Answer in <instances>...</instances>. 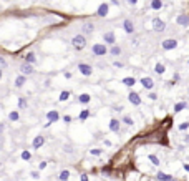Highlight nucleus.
<instances>
[{"instance_id":"1","label":"nucleus","mask_w":189,"mask_h":181,"mask_svg":"<svg viewBox=\"0 0 189 181\" xmlns=\"http://www.w3.org/2000/svg\"><path fill=\"white\" fill-rule=\"evenodd\" d=\"M71 47L75 50H85L86 48V37L83 33H76L73 38H71Z\"/></svg>"},{"instance_id":"2","label":"nucleus","mask_w":189,"mask_h":181,"mask_svg":"<svg viewBox=\"0 0 189 181\" xmlns=\"http://www.w3.org/2000/svg\"><path fill=\"white\" fill-rule=\"evenodd\" d=\"M106 53H110V48L106 47V43H93V45H91V55L105 57Z\"/></svg>"},{"instance_id":"3","label":"nucleus","mask_w":189,"mask_h":181,"mask_svg":"<svg viewBox=\"0 0 189 181\" xmlns=\"http://www.w3.org/2000/svg\"><path fill=\"white\" fill-rule=\"evenodd\" d=\"M151 27H153L154 32L163 33L164 30H166V22H164L163 18H159V17H154L153 20H151Z\"/></svg>"},{"instance_id":"4","label":"nucleus","mask_w":189,"mask_h":181,"mask_svg":"<svg viewBox=\"0 0 189 181\" xmlns=\"http://www.w3.org/2000/svg\"><path fill=\"white\" fill-rule=\"evenodd\" d=\"M141 173L136 170V168H129L128 171L124 173V181H141Z\"/></svg>"},{"instance_id":"5","label":"nucleus","mask_w":189,"mask_h":181,"mask_svg":"<svg viewBox=\"0 0 189 181\" xmlns=\"http://www.w3.org/2000/svg\"><path fill=\"white\" fill-rule=\"evenodd\" d=\"M178 40L176 38H166V40H163L161 42V48L164 52H171V50H176L178 48Z\"/></svg>"},{"instance_id":"6","label":"nucleus","mask_w":189,"mask_h":181,"mask_svg":"<svg viewBox=\"0 0 189 181\" xmlns=\"http://www.w3.org/2000/svg\"><path fill=\"white\" fill-rule=\"evenodd\" d=\"M121 27H123L124 33H128V35H134V32H136V27H134V22L131 18H124L123 23H121Z\"/></svg>"},{"instance_id":"7","label":"nucleus","mask_w":189,"mask_h":181,"mask_svg":"<svg viewBox=\"0 0 189 181\" xmlns=\"http://www.w3.org/2000/svg\"><path fill=\"white\" fill-rule=\"evenodd\" d=\"M108 13H110V3L108 2H103V3H100V5H98L95 15L100 17V18H106V17H108Z\"/></svg>"},{"instance_id":"8","label":"nucleus","mask_w":189,"mask_h":181,"mask_svg":"<svg viewBox=\"0 0 189 181\" xmlns=\"http://www.w3.org/2000/svg\"><path fill=\"white\" fill-rule=\"evenodd\" d=\"M78 71L83 77H90V75H93V66L90 63H85V61H80L78 63Z\"/></svg>"},{"instance_id":"9","label":"nucleus","mask_w":189,"mask_h":181,"mask_svg":"<svg viewBox=\"0 0 189 181\" xmlns=\"http://www.w3.org/2000/svg\"><path fill=\"white\" fill-rule=\"evenodd\" d=\"M128 102L134 105V106H139V105L143 103V98L139 97V93L138 92H134V90H131V92L128 93Z\"/></svg>"},{"instance_id":"10","label":"nucleus","mask_w":189,"mask_h":181,"mask_svg":"<svg viewBox=\"0 0 189 181\" xmlns=\"http://www.w3.org/2000/svg\"><path fill=\"white\" fill-rule=\"evenodd\" d=\"M103 42L106 45H116V33H115V30H108V32H105L103 33Z\"/></svg>"},{"instance_id":"11","label":"nucleus","mask_w":189,"mask_h":181,"mask_svg":"<svg viewBox=\"0 0 189 181\" xmlns=\"http://www.w3.org/2000/svg\"><path fill=\"white\" fill-rule=\"evenodd\" d=\"M176 23L182 28H187L189 27V15L187 13H179V15L176 17Z\"/></svg>"},{"instance_id":"12","label":"nucleus","mask_w":189,"mask_h":181,"mask_svg":"<svg viewBox=\"0 0 189 181\" xmlns=\"http://www.w3.org/2000/svg\"><path fill=\"white\" fill-rule=\"evenodd\" d=\"M139 85H141L144 90H153L154 88V80L151 77H143V78H139Z\"/></svg>"},{"instance_id":"13","label":"nucleus","mask_w":189,"mask_h":181,"mask_svg":"<svg viewBox=\"0 0 189 181\" xmlns=\"http://www.w3.org/2000/svg\"><path fill=\"white\" fill-rule=\"evenodd\" d=\"M81 32H83V35H85V37H86V35H91V33L95 32V23L91 22V20L85 22L83 25H81Z\"/></svg>"},{"instance_id":"14","label":"nucleus","mask_w":189,"mask_h":181,"mask_svg":"<svg viewBox=\"0 0 189 181\" xmlns=\"http://www.w3.org/2000/svg\"><path fill=\"white\" fill-rule=\"evenodd\" d=\"M43 145H45V136H42V135H37L32 140V148L33 150H40Z\"/></svg>"},{"instance_id":"15","label":"nucleus","mask_w":189,"mask_h":181,"mask_svg":"<svg viewBox=\"0 0 189 181\" xmlns=\"http://www.w3.org/2000/svg\"><path fill=\"white\" fill-rule=\"evenodd\" d=\"M33 71H35V68H33V65H30V63H23L20 65V73L22 75H25V77H28V75H32Z\"/></svg>"},{"instance_id":"16","label":"nucleus","mask_w":189,"mask_h":181,"mask_svg":"<svg viewBox=\"0 0 189 181\" xmlns=\"http://www.w3.org/2000/svg\"><path fill=\"white\" fill-rule=\"evenodd\" d=\"M163 7H164V2L163 0H151L149 2V8L154 12H159V10H163Z\"/></svg>"},{"instance_id":"17","label":"nucleus","mask_w":189,"mask_h":181,"mask_svg":"<svg viewBox=\"0 0 189 181\" xmlns=\"http://www.w3.org/2000/svg\"><path fill=\"white\" fill-rule=\"evenodd\" d=\"M47 120L52 121V123H56L58 120H60V111L58 110H50L47 113Z\"/></svg>"},{"instance_id":"18","label":"nucleus","mask_w":189,"mask_h":181,"mask_svg":"<svg viewBox=\"0 0 189 181\" xmlns=\"http://www.w3.org/2000/svg\"><path fill=\"white\" fill-rule=\"evenodd\" d=\"M23 61H25V63H30V65H35L37 63V55L33 53V52H27V53L23 55Z\"/></svg>"},{"instance_id":"19","label":"nucleus","mask_w":189,"mask_h":181,"mask_svg":"<svg viewBox=\"0 0 189 181\" xmlns=\"http://www.w3.org/2000/svg\"><path fill=\"white\" fill-rule=\"evenodd\" d=\"M189 108V105H187V102H178L176 105H174V108H173V111L174 113H181V111H184V110H187Z\"/></svg>"},{"instance_id":"20","label":"nucleus","mask_w":189,"mask_h":181,"mask_svg":"<svg viewBox=\"0 0 189 181\" xmlns=\"http://www.w3.org/2000/svg\"><path fill=\"white\" fill-rule=\"evenodd\" d=\"M121 83H123L124 87H128V88H133L134 85L138 83V80L134 78V77H124L123 80H121Z\"/></svg>"},{"instance_id":"21","label":"nucleus","mask_w":189,"mask_h":181,"mask_svg":"<svg viewBox=\"0 0 189 181\" xmlns=\"http://www.w3.org/2000/svg\"><path fill=\"white\" fill-rule=\"evenodd\" d=\"M156 179H158V181H176V178H173V174L163 173V171H158Z\"/></svg>"},{"instance_id":"22","label":"nucleus","mask_w":189,"mask_h":181,"mask_svg":"<svg viewBox=\"0 0 189 181\" xmlns=\"http://www.w3.org/2000/svg\"><path fill=\"white\" fill-rule=\"evenodd\" d=\"M119 120H116V118H111L110 120V131H113V133H119Z\"/></svg>"},{"instance_id":"23","label":"nucleus","mask_w":189,"mask_h":181,"mask_svg":"<svg viewBox=\"0 0 189 181\" xmlns=\"http://www.w3.org/2000/svg\"><path fill=\"white\" fill-rule=\"evenodd\" d=\"M154 73L156 75H164L166 73V65H164L163 61H158V63L154 65Z\"/></svg>"},{"instance_id":"24","label":"nucleus","mask_w":189,"mask_h":181,"mask_svg":"<svg viewBox=\"0 0 189 181\" xmlns=\"http://www.w3.org/2000/svg\"><path fill=\"white\" fill-rule=\"evenodd\" d=\"M78 102H80L81 105H88V103L91 102V95H90V93H80V95H78Z\"/></svg>"},{"instance_id":"25","label":"nucleus","mask_w":189,"mask_h":181,"mask_svg":"<svg viewBox=\"0 0 189 181\" xmlns=\"http://www.w3.org/2000/svg\"><path fill=\"white\" fill-rule=\"evenodd\" d=\"M121 53H123V48H121L119 45H113V47H110V55H111V57H119Z\"/></svg>"},{"instance_id":"26","label":"nucleus","mask_w":189,"mask_h":181,"mask_svg":"<svg viewBox=\"0 0 189 181\" xmlns=\"http://www.w3.org/2000/svg\"><path fill=\"white\" fill-rule=\"evenodd\" d=\"M91 115V110H88V108H85V110H81L80 111V115H78V121H86L90 118Z\"/></svg>"},{"instance_id":"27","label":"nucleus","mask_w":189,"mask_h":181,"mask_svg":"<svg viewBox=\"0 0 189 181\" xmlns=\"http://www.w3.org/2000/svg\"><path fill=\"white\" fill-rule=\"evenodd\" d=\"M25 83H27V77L20 73V75H18V77L15 78V87H17V88H22Z\"/></svg>"},{"instance_id":"28","label":"nucleus","mask_w":189,"mask_h":181,"mask_svg":"<svg viewBox=\"0 0 189 181\" xmlns=\"http://www.w3.org/2000/svg\"><path fill=\"white\" fill-rule=\"evenodd\" d=\"M70 97H71V92H68V90H63V92L60 93V97H58V102H68L70 100Z\"/></svg>"},{"instance_id":"29","label":"nucleus","mask_w":189,"mask_h":181,"mask_svg":"<svg viewBox=\"0 0 189 181\" xmlns=\"http://www.w3.org/2000/svg\"><path fill=\"white\" fill-rule=\"evenodd\" d=\"M58 179L60 181H70V170H61L60 174H58Z\"/></svg>"},{"instance_id":"30","label":"nucleus","mask_w":189,"mask_h":181,"mask_svg":"<svg viewBox=\"0 0 189 181\" xmlns=\"http://www.w3.org/2000/svg\"><path fill=\"white\" fill-rule=\"evenodd\" d=\"M8 120H10V121H18V120H20V113H18L17 110L10 111V113H8Z\"/></svg>"},{"instance_id":"31","label":"nucleus","mask_w":189,"mask_h":181,"mask_svg":"<svg viewBox=\"0 0 189 181\" xmlns=\"http://www.w3.org/2000/svg\"><path fill=\"white\" fill-rule=\"evenodd\" d=\"M20 158L23 160V161H30L32 160V153L28 150H23L22 153H20Z\"/></svg>"},{"instance_id":"32","label":"nucleus","mask_w":189,"mask_h":181,"mask_svg":"<svg viewBox=\"0 0 189 181\" xmlns=\"http://www.w3.org/2000/svg\"><path fill=\"white\" fill-rule=\"evenodd\" d=\"M148 160L153 163V166H159V165H161V161H159V158L156 155H148Z\"/></svg>"},{"instance_id":"33","label":"nucleus","mask_w":189,"mask_h":181,"mask_svg":"<svg viewBox=\"0 0 189 181\" xmlns=\"http://www.w3.org/2000/svg\"><path fill=\"white\" fill-rule=\"evenodd\" d=\"M121 121H123L124 125H128V126H131V125H134L133 118H131V116H128V115H124L123 118H121Z\"/></svg>"},{"instance_id":"34","label":"nucleus","mask_w":189,"mask_h":181,"mask_svg":"<svg viewBox=\"0 0 189 181\" xmlns=\"http://www.w3.org/2000/svg\"><path fill=\"white\" fill-rule=\"evenodd\" d=\"M178 130H179V131H187V130H189V121L179 123V125H178Z\"/></svg>"},{"instance_id":"35","label":"nucleus","mask_w":189,"mask_h":181,"mask_svg":"<svg viewBox=\"0 0 189 181\" xmlns=\"http://www.w3.org/2000/svg\"><path fill=\"white\" fill-rule=\"evenodd\" d=\"M27 106H28L27 100L23 98V97H20V98H18V108H20V110H23V108H27Z\"/></svg>"},{"instance_id":"36","label":"nucleus","mask_w":189,"mask_h":181,"mask_svg":"<svg viewBox=\"0 0 189 181\" xmlns=\"http://www.w3.org/2000/svg\"><path fill=\"white\" fill-rule=\"evenodd\" d=\"M101 153H103V150H101V148H91L90 150V155L91 156H100Z\"/></svg>"},{"instance_id":"37","label":"nucleus","mask_w":189,"mask_h":181,"mask_svg":"<svg viewBox=\"0 0 189 181\" xmlns=\"http://www.w3.org/2000/svg\"><path fill=\"white\" fill-rule=\"evenodd\" d=\"M30 178H33V179H38V178H40V171H38V170H33V171H30Z\"/></svg>"},{"instance_id":"38","label":"nucleus","mask_w":189,"mask_h":181,"mask_svg":"<svg viewBox=\"0 0 189 181\" xmlns=\"http://www.w3.org/2000/svg\"><path fill=\"white\" fill-rule=\"evenodd\" d=\"M47 166H48L47 161H40V163H38V171H43V170L47 168Z\"/></svg>"},{"instance_id":"39","label":"nucleus","mask_w":189,"mask_h":181,"mask_svg":"<svg viewBox=\"0 0 189 181\" xmlns=\"http://www.w3.org/2000/svg\"><path fill=\"white\" fill-rule=\"evenodd\" d=\"M101 171H103L105 174H110V173H111V165H106V166H103V168H101Z\"/></svg>"},{"instance_id":"40","label":"nucleus","mask_w":189,"mask_h":181,"mask_svg":"<svg viewBox=\"0 0 189 181\" xmlns=\"http://www.w3.org/2000/svg\"><path fill=\"white\" fill-rule=\"evenodd\" d=\"M148 98L151 100V102H156V100H158V95L154 93V92H149V95H148Z\"/></svg>"},{"instance_id":"41","label":"nucleus","mask_w":189,"mask_h":181,"mask_svg":"<svg viewBox=\"0 0 189 181\" xmlns=\"http://www.w3.org/2000/svg\"><path fill=\"white\" fill-rule=\"evenodd\" d=\"M113 65L116 66V68H123V66H124V63H123V61H119V60H115Z\"/></svg>"},{"instance_id":"42","label":"nucleus","mask_w":189,"mask_h":181,"mask_svg":"<svg viewBox=\"0 0 189 181\" xmlns=\"http://www.w3.org/2000/svg\"><path fill=\"white\" fill-rule=\"evenodd\" d=\"M80 181H90V176L86 174V173H81L80 174Z\"/></svg>"},{"instance_id":"43","label":"nucleus","mask_w":189,"mask_h":181,"mask_svg":"<svg viewBox=\"0 0 189 181\" xmlns=\"http://www.w3.org/2000/svg\"><path fill=\"white\" fill-rule=\"evenodd\" d=\"M63 121H65V123H71V121H73V116L65 115V116H63Z\"/></svg>"},{"instance_id":"44","label":"nucleus","mask_w":189,"mask_h":181,"mask_svg":"<svg viewBox=\"0 0 189 181\" xmlns=\"http://www.w3.org/2000/svg\"><path fill=\"white\" fill-rule=\"evenodd\" d=\"M126 3L131 5V7H134V5H138V0H126Z\"/></svg>"},{"instance_id":"45","label":"nucleus","mask_w":189,"mask_h":181,"mask_svg":"<svg viewBox=\"0 0 189 181\" xmlns=\"http://www.w3.org/2000/svg\"><path fill=\"white\" fill-rule=\"evenodd\" d=\"M0 65H2V68H5V66H7V60L3 58V57H0Z\"/></svg>"},{"instance_id":"46","label":"nucleus","mask_w":189,"mask_h":181,"mask_svg":"<svg viewBox=\"0 0 189 181\" xmlns=\"http://www.w3.org/2000/svg\"><path fill=\"white\" fill-rule=\"evenodd\" d=\"M182 143H186V145H189V133H186V135L182 136Z\"/></svg>"},{"instance_id":"47","label":"nucleus","mask_w":189,"mask_h":181,"mask_svg":"<svg viewBox=\"0 0 189 181\" xmlns=\"http://www.w3.org/2000/svg\"><path fill=\"white\" fill-rule=\"evenodd\" d=\"M63 77H65L66 80H70L71 78V71H65V73H63Z\"/></svg>"},{"instance_id":"48","label":"nucleus","mask_w":189,"mask_h":181,"mask_svg":"<svg viewBox=\"0 0 189 181\" xmlns=\"http://www.w3.org/2000/svg\"><path fill=\"white\" fill-rule=\"evenodd\" d=\"M182 170L186 171V173H189V163H184V165H182Z\"/></svg>"},{"instance_id":"49","label":"nucleus","mask_w":189,"mask_h":181,"mask_svg":"<svg viewBox=\"0 0 189 181\" xmlns=\"http://www.w3.org/2000/svg\"><path fill=\"white\" fill-rule=\"evenodd\" d=\"M179 78H181V75H179L178 71H176V73H174V77H173V80H174V82H178Z\"/></svg>"},{"instance_id":"50","label":"nucleus","mask_w":189,"mask_h":181,"mask_svg":"<svg viewBox=\"0 0 189 181\" xmlns=\"http://www.w3.org/2000/svg\"><path fill=\"white\" fill-rule=\"evenodd\" d=\"M63 150H65L66 153H73V151H71V146H65V148H63Z\"/></svg>"},{"instance_id":"51","label":"nucleus","mask_w":189,"mask_h":181,"mask_svg":"<svg viewBox=\"0 0 189 181\" xmlns=\"http://www.w3.org/2000/svg\"><path fill=\"white\" fill-rule=\"evenodd\" d=\"M52 125H53V123H52V121H47V123H45V125H43V128H50Z\"/></svg>"},{"instance_id":"52","label":"nucleus","mask_w":189,"mask_h":181,"mask_svg":"<svg viewBox=\"0 0 189 181\" xmlns=\"http://www.w3.org/2000/svg\"><path fill=\"white\" fill-rule=\"evenodd\" d=\"M103 143H105V146H111V145H113V143H111L110 140H105Z\"/></svg>"},{"instance_id":"53","label":"nucleus","mask_w":189,"mask_h":181,"mask_svg":"<svg viewBox=\"0 0 189 181\" xmlns=\"http://www.w3.org/2000/svg\"><path fill=\"white\" fill-rule=\"evenodd\" d=\"M110 2L113 3V5H118V7H119V2H118V0H110Z\"/></svg>"},{"instance_id":"54","label":"nucleus","mask_w":189,"mask_h":181,"mask_svg":"<svg viewBox=\"0 0 189 181\" xmlns=\"http://www.w3.org/2000/svg\"><path fill=\"white\" fill-rule=\"evenodd\" d=\"M187 65H189V58H187Z\"/></svg>"},{"instance_id":"55","label":"nucleus","mask_w":189,"mask_h":181,"mask_svg":"<svg viewBox=\"0 0 189 181\" xmlns=\"http://www.w3.org/2000/svg\"><path fill=\"white\" fill-rule=\"evenodd\" d=\"M187 95H189V90H187Z\"/></svg>"}]
</instances>
